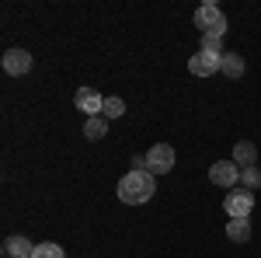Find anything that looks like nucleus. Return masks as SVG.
Here are the masks:
<instances>
[{"label": "nucleus", "instance_id": "f257e3e1", "mask_svg": "<svg viewBox=\"0 0 261 258\" xmlns=\"http://www.w3.org/2000/svg\"><path fill=\"white\" fill-rule=\"evenodd\" d=\"M153 192H157V181H153L150 171H129V175L119 181V199L125 206H143Z\"/></svg>", "mask_w": 261, "mask_h": 258}, {"label": "nucleus", "instance_id": "f03ea898", "mask_svg": "<svg viewBox=\"0 0 261 258\" xmlns=\"http://www.w3.org/2000/svg\"><path fill=\"white\" fill-rule=\"evenodd\" d=\"M195 28L202 35H213V39H223L226 35V14H223L216 4H202L195 11Z\"/></svg>", "mask_w": 261, "mask_h": 258}, {"label": "nucleus", "instance_id": "7ed1b4c3", "mask_svg": "<svg viewBox=\"0 0 261 258\" xmlns=\"http://www.w3.org/2000/svg\"><path fill=\"white\" fill-rule=\"evenodd\" d=\"M223 209H226L230 220H251V213H254V192H247V189H230L226 199H223Z\"/></svg>", "mask_w": 261, "mask_h": 258}, {"label": "nucleus", "instance_id": "20e7f679", "mask_svg": "<svg viewBox=\"0 0 261 258\" xmlns=\"http://www.w3.org/2000/svg\"><path fill=\"white\" fill-rule=\"evenodd\" d=\"M174 147L171 143H153L150 150H146V171L150 175H167L171 168H174Z\"/></svg>", "mask_w": 261, "mask_h": 258}, {"label": "nucleus", "instance_id": "39448f33", "mask_svg": "<svg viewBox=\"0 0 261 258\" xmlns=\"http://www.w3.org/2000/svg\"><path fill=\"white\" fill-rule=\"evenodd\" d=\"M209 181L220 185V189H237V181H241V168H237L233 160H216V164L209 168Z\"/></svg>", "mask_w": 261, "mask_h": 258}, {"label": "nucleus", "instance_id": "423d86ee", "mask_svg": "<svg viewBox=\"0 0 261 258\" xmlns=\"http://www.w3.org/2000/svg\"><path fill=\"white\" fill-rule=\"evenodd\" d=\"M223 56H216V53H195V56H188V70L195 74V77H213L216 70H220Z\"/></svg>", "mask_w": 261, "mask_h": 258}, {"label": "nucleus", "instance_id": "0eeeda50", "mask_svg": "<svg viewBox=\"0 0 261 258\" xmlns=\"http://www.w3.org/2000/svg\"><path fill=\"white\" fill-rule=\"evenodd\" d=\"M73 105L81 108L87 119H94V115H101V112H105V98H101L94 87H81V91H77V98H73Z\"/></svg>", "mask_w": 261, "mask_h": 258}, {"label": "nucleus", "instance_id": "6e6552de", "mask_svg": "<svg viewBox=\"0 0 261 258\" xmlns=\"http://www.w3.org/2000/svg\"><path fill=\"white\" fill-rule=\"evenodd\" d=\"M4 70H7L11 77H24V74L32 70V53H24V49H7V53H4Z\"/></svg>", "mask_w": 261, "mask_h": 258}, {"label": "nucleus", "instance_id": "1a4fd4ad", "mask_svg": "<svg viewBox=\"0 0 261 258\" xmlns=\"http://www.w3.org/2000/svg\"><path fill=\"white\" fill-rule=\"evenodd\" d=\"M4 255L7 258H32L35 255V244H32L28 238H18V234H14V238L4 241Z\"/></svg>", "mask_w": 261, "mask_h": 258}, {"label": "nucleus", "instance_id": "9d476101", "mask_svg": "<svg viewBox=\"0 0 261 258\" xmlns=\"http://www.w3.org/2000/svg\"><path fill=\"white\" fill-rule=\"evenodd\" d=\"M254 160H258V147H254L251 139H241V143L233 147V164L244 171V168H254Z\"/></svg>", "mask_w": 261, "mask_h": 258}, {"label": "nucleus", "instance_id": "9b49d317", "mask_svg": "<svg viewBox=\"0 0 261 258\" xmlns=\"http://www.w3.org/2000/svg\"><path fill=\"white\" fill-rule=\"evenodd\" d=\"M220 74H223V77H230V80H237L244 74V56H241V53H223Z\"/></svg>", "mask_w": 261, "mask_h": 258}, {"label": "nucleus", "instance_id": "f8f14e48", "mask_svg": "<svg viewBox=\"0 0 261 258\" xmlns=\"http://www.w3.org/2000/svg\"><path fill=\"white\" fill-rule=\"evenodd\" d=\"M226 238L237 241V244H247L251 241V220H230L226 223Z\"/></svg>", "mask_w": 261, "mask_h": 258}, {"label": "nucleus", "instance_id": "ddd939ff", "mask_svg": "<svg viewBox=\"0 0 261 258\" xmlns=\"http://www.w3.org/2000/svg\"><path fill=\"white\" fill-rule=\"evenodd\" d=\"M84 136H87V139H105V136H108V119H105V115L87 119V122H84Z\"/></svg>", "mask_w": 261, "mask_h": 258}, {"label": "nucleus", "instance_id": "4468645a", "mask_svg": "<svg viewBox=\"0 0 261 258\" xmlns=\"http://www.w3.org/2000/svg\"><path fill=\"white\" fill-rule=\"evenodd\" d=\"M105 119H122L125 115V101L122 98H105V112H101Z\"/></svg>", "mask_w": 261, "mask_h": 258}, {"label": "nucleus", "instance_id": "2eb2a0df", "mask_svg": "<svg viewBox=\"0 0 261 258\" xmlns=\"http://www.w3.org/2000/svg\"><path fill=\"white\" fill-rule=\"evenodd\" d=\"M32 258H66L63 255L60 244H53V241H45V244H35V255Z\"/></svg>", "mask_w": 261, "mask_h": 258}, {"label": "nucleus", "instance_id": "dca6fc26", "mask_svg": "<svg viewBox=\"0 0 261 258\" xmlns=\"http://www.w3.org/2000/svg\"><path fill=\"white\" fill-rule=\"evenodd\" d=\"M241 181H244V189H247V192H254V189H261V171H258V168H244Z\"/></svg>", "mask_w": 261, "mask_h": 258}, {"label": "nucleus", "instance_id": "f3484780", "mask_svg": "<svg viewBox=\"0 0 261 258\" xmlns=\"http://www.w3.org/2000/svg\"><path fill=\"white\" fill-rule=\"evenodd\" d=\"M202 53H216V56H223V39H213V35H202Z\"/></svg>", "mask_w": 261, "mask_h": 258}]
</instances>
